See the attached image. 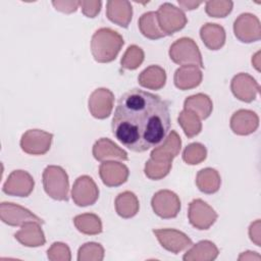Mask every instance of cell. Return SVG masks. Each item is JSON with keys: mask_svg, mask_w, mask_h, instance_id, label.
<instances>
[{"mask_svg": "<svg viewBox=\"0 0 261 261\" xmlns=\"http://www.w3.org/2000/svg\"><path fill=\"white\" fill-rule=\"evenodd\" d=\"M170 125L169 103L159 95L134 88L118 99L111 130L124 147L142 153L160 145Z\"/></svg>", "mask_w": 261, "mask_h": 261, "instance_id": "obj_1", "label": "cell"}, {"mask_svg": "<svg viewBox=\"0 0 261 261\" xmlns=\"http://www.w3.org/2000/svg\"><path fill=\"white\" fill-rule=\"evenodd\" d=\"M124 44L122 36L110 29H98L91 39V52L94 59L99 63L113 61Z\"/></svg>", "mask_w": 261, "mask_h": 261, "instance_id": "obj_2", "label": "cell"}, {"mask_svg": "<svg viewBox=\"0 0 261 261\" xmlns=\"http://www.w3.org/2000/svg\"><path fill=\"white\" fill-rule=\"evenodd\" d=\"M45 193L57 201H68L69 180L66 171L58 165H48L42 174Z\"/></svg>", "mask_w": 261, "mask_h": 261, "instance_id": "obj_3", "label": "cell"}, {"mask_svg": "<svg viewBox=\"0 0 261 261\" xmlns=\"http://www.w3.org/2000/svg\"><path fill=\"white\" fill-rule=\"evenodd\" d=\"M170 59L178 65H197L204 68L202 55L196 42L188 37H182L174 41L168 51Z\"/></svg>", "mask_w": 261, "mask_h": 261, "instance_id": "obj_4", "label": "cell"}, {"mask_svg": "<svg viewBox=\"0 0 261 261\" xmlns=\"http://www.w3.org/2000/svg\"><path fill=\"white\" fill-rule=\"evenodd\" d=\"M156 15L159 28L165 36H171L182 30L188 22L184 10L168 2L159 6Z\"/></svg>", "mask_w": 261, "mask_h": 261, "instance_id": "obj_5", "label": "cell"}, {"mask_svg": "<svg viewBox=\"0 0 261 261\" xmlns=\"http://www.w3.org/2000/svg\"><path fill=\"white\" fill-rule=\"evenodd\" d=\"M151 206L154 213L163 219H170L177 216L180 211L179 197L172 191L160 190L151 199Z\"/></svg>", "mask_w": 261, "mask_h": 261, "instance_id": "obj_6", "label": "cell"}, {"mask_svg": "<svg viewBox=\"0 0 261 261\" xmlns=\"http://www.w3.org/2000/svg\"><path fill=\"white\" fill-rule=\"evenodd\" d=\"M218 214L202 199H194L189 204L188 218L191 225L199 230L210 228L217 220Z\"/></svg>", "mask_w": 261, "mask_h": 261, "instance_id": "obj_7", "label": "cell"}, {"mask_svg": "<svg viewBox=\"0 0 261 261\" xmlns=\"http://www.w3.org/2000/svg\"><path fill=\"white\" fill-rule=\"evenodd\" d=\"M53 134L42 129H29L20 139L21 150L30 155H44L46 154L52 144Z\"/></svg>", "mask_w": 261, "mask_h": 261, "instance_id": "obj_8", "label": "cell"}, {"mask_svg": "<svg viewBox=\"0 0 261 261\" xmlns=\"http://www.w3.org/2000/svg\"><path fill=\"white\" fill-rule=\"evenodd\" d=\"M236 38L242 43H253L261 39V24L259 18L249 12L240 14L233 22Z\"/></svg>", "mask_w": 261, "mask_h": 261, "instance_id": "obj_9", "label": "cell"}, {"mask_svg": "<svg viewBox=\"0 0 261 261\" xmlns=\"http://www.w3.org/2000/svg\"><path fill=\"white\" fill-rule=\"evenodd\" d=\"M99 198V189L89 175L79 176L71 188V199L79 207H87L96 203Z\"/></svg>", "mask_w": 261, "mask_h": 261, "instance_id": "obj_10", "label": "cell"}, {"mask_svg": "<svg viewBox=\"0 0 261 261\" xmlns=\"http://www.w3.org/2000/svg\"><path fill=\"white\" fill-rule=\"evenodd\" d=\"M0 218L2 222L10 226H21L30 221L44 224V220L32 211L11 202H2L0 204Z\"/></svg>", "mask_w": 261, "mask_h": 261, "instance_id": "obj_11", "label": "cell"}, {"mask_svg": "<svg viewBox=\"0 0 261 261\" xmlns=\"http://www.w3.org/2000/svg\"><path fill=\"white\" fill-rule=\"evenodd\" d=\"M152 231L161 247L173 254H178L193 245V241L185 232L174 228H158Z\"/></svg>", "mask_w": 261, "mask_h": 261, "instance_id": "obj_12", "label": "cell"}, {"mask_svg": "<svg viewBox=\"0 0 261 261\" xmlns=\"http://www.w3.org/2000/svg\"><path fill=\"white\" fill-rule=\"evenodd\" d=\"M35 187L33 176L24 170H13L3 185L2 191L6 195L15 197H29Z\"/></svg>", "mask_w": 261, "mask_h": 261, "instance_id": "obj_13", "label": "cell"}, {"mask_svg": "<svg viewBox=\"0 0 261 261\" xmlns=\"http://www.w3.org/2000/svg\"><path fill=\"white\" fill-rule=\"evenodd\" d=\"M114 94L106 88H99L92 92L88 100L91 115L97 119L107 118L113 109Z\"/></svg>", "mask_w": 261, "mask_h": 261, "instance_id": "obj_14", "label": "cell"}, {"mask_svg": "<svg viewBox=\"0 0 261 261\" xmlns=\"http://www.w3.org/2000/svg\"><path fill=\"white\" fill-rule=\"evenodd\" d=\"M230 90L233 96L240 101L251 103L256 99L260 86L249 73L240 72L232 77L230 82Z\"/></svg>", "mask_w": 261, "mask_h": 261, "instance_id": "obj_15", "label": "cell"}, {"mask_svg": "<svg viewBox=\"0 0 261 261\" xmlns=\"http://www.w3.org/2000/svg\"><path fill=\"white\" fill-rule=\"evenodd\" d=\"M99 175L102 182L109 188L119 187L124 184L129 175V170L123 163L108 160L103 161L99 166Z\"/></svg>", "mask_w": 261, "mask_h": 261, "instance_id": "obj_16", "label": "cell"}, {"mask_svg": "<svg viewBox=\"0 0 261 261\" xmlns=\"http://www.w3.org/2000/svg\"><path fill=\"white\" fill-rule=\"evenodd\" d=\"M180 149V137L175 130H171L160 145L153 148L150 158L159 162L172 163L173 158L179 154Z\"/></svg>", "mask_w": 261, "mask_h": 261, "instance_id": "obj_17", "label": "cell"}, {"mask_svg": "<svg viewBox=\"0 0 261 261\" xmlns=\"http://www.w3.org/2000/svg\"><path fill=\"white\" fill-rule=\"evenodd\" d=\"M231 130L239 136H248L255 133L259 126V117L256 112L248 109L237 110L230 117Z\"/></svg>", "mask_w": 261, "mask_h": 261, "instance_id": "obj_18", "label": "cell"}, {"mask_svg": "<svg viewBox=\"0 0 261 261\" xmlns=\"http://www.w3.org/2000/svg\"><path fill=\"white\" fill-rule=\"evenodd\" d=\"M92 153L94 158L100 162L108 160H128L127 153L108 138H101L96 141L93 145Z\"/></svg>", "mask_w": 261, "mask_h": 261, "instance_id": "obj_19", "label": "cell"}, {"mask_svg": "<svg viewBox=\"0 0 261 261\" xmlns=\"http://www.w3.org/2000/svg\"><path fill=\"white\" fill-rule=\"evenodd\" d=\"M106 16L111 22L126 29L133 17V6L126 0H109L106 3Z\"/></svg>", "mask_w": 261, "mask_h": 261, "instance_id": "obj_20", "label": "cell"}, {"mask_svg": "<svg viewBox=\"0 0 261 261\" xmlns=\"http://www.w3.org/2000/svg\"><path fill=\"white\" fill-rule=\"evenodd\" d=\"M203 80V73L197 65H184L178 67L173 75L174 86L181 90L187 91L198 87Z\"/></svg>", "mask_w": 261, "mask_h": 261, "instance_id": "obj_21", "label": "cell"}, {"mask_svg": "<svg viewBox=\"0 0 261 261\" xmlns=\"http://www.w3.org/2000/svg\"><path fill=\"white\" fill-rule=\"evenodd\" d=\"M14 238L18 243L30 248L41 247L46 243L41 224L34 221H30L21 225L20 229L14 233Z\"/></svg>", "mask_w": 261, "mask_h": 261, "instance_id": "obj_22", "label": "cell"}, {"mask_svg": "<svg viewBox=\"0 0 261 261\" xmlns=\"http://www.w3.org/2000/svg\"><path fill=\"white\" fill-rule=\"evenodd\" d=\"M200 38L208 49L216 51L224 46L226 35L222 25L207 22L200 29Z\"/></svg>", "mask_w": 261, "mask_h": 261, "instance_id": "obj_23", "label": "cell"}, {"mask_svg": "<svg viewBox=\"0 0 261 261\" xmlns=\"http://www.w3.org/2000/svg\"><path fill=\"white\" fill-rule=\"evenodd\" d=\"M219 255V250L216 245L208 240L200 241L185 253L182 259L185 261H212Z\"/></svg>", "mask_w": 261, "mask_h": 261, "instance_id": "obj_24", "label": "cell"}, {"mask_svg": "<svg viewBox=\"0 0 261 261\" xmlns=\"http://www.w3.org/2000/svg\"><path fill=\"white\" fill-rule=\"evenodd\" d=\"M139 84L149 90H160L165 86L166 72L159 65H150L145 68L138 76Z\"/></svg>", "mask_w": 261, "mask_h": 261, "instance_id": "obj_25", "label": "cell"}, {"mask_svg": "<svg viewBox=\"0 0 261 261\" xmlns=\"http://www.w3.org/2000/svg\"><path fill=\"white\" fill-rule=\"evenodd\" d=\"M221 177L218 171L211 167H206L198 171L196 176V186L200 192L211 195L220 189Z\"/></svg>", "mask_w": 261, "mask_h": 261, "instance_id": "obj_26", "label": "cell"}, {"mask_svg": "<svg viewBox=\"0 0 261 261\" xmlns=\"http://www.w3.org/2000/svg\"><path fill=\"white\" fill-rule=\"evenodd\" d=\"M115 211L122 218H132L139 212L140 203L138 197L130 191L118 194L114 201Z\"/></svg>", "mask_w": 261, "mask_h": 261, "instance_id": "obj_27", "label": "cell"}, {"mask_svg": "<svg viewBox=\"0 0 261 261\" xmlns=\"http://www.w3.org/2000/svg\"><path fill=\"white\" fill-rule=\"evenodd\" d=\"M184 109L195 112L200 119H206L212 113L213 103L208 95L198 93L186 98L184 102Z\"/></svg>", "mask_w": 261, "mask_h": 261, "instance_id": "obj_28", "label": "cell"}, {"mask_svg": "<svg viewBox=\"0 0 261 261\" xmlns=\"http://www.w3.org/2000/svg\"><path fill=\"white\" fill-rule=\"evenodd\" d=\"M73 224L80 232L88 236H96L103 230L101 218L94 213H83L74 216Z\"/></svg>", "mask_w": 261, "mask_h": 261, "instance_id": "obj_29", "label": "cell"}, {"mask_svg": "<svg viewBox=\"0 0 261 261\" xmlns=\"http://www.w3.org/2000/svg\"><path fill=\"white\" fill-rule=\"evenodd\" d=\"M138 25L142 35L150 40H158L165 37L159 28L155 11H147L143 13L138 20Z\"/></svg>", "mask_w": 261, "mask_h": 261, "instance_id": "obj_30", "label": "cell"}, {"mask_svg": "<svg viewBox=\"0 0 261 261\" xmlns=\"http://www.w3.org/2000/svg\"><path fill=\"white\" fill-rule=\"evenodd\" d=\"M177 121L188 138H194L202 130V122L200 117L191 110L184 109L180 111Z\"/></svg>", "mask_w": 261, "mask_h": 261, "instance_id": "obj_31", "label": "cell"}, {"mask_svg": "<svg viewBox=\"0 0 261 261\" xmlns=\"http://www.w3.org/2000/svg\"><path fill=\"white\" fill-rule=\"evenodd\" d=\"M145 53L143 49L137 45H130L125 50L121 57L120 64L121 67L128 70L137 69L144 61Z\"/></svg>", "mask_w": 261, "mask_h": 261, "instance_id": "obj_32", "label": "cell"}, {"mask_svg": "<svg viewBox=\"0 0 261 261\" xmlns=\"http://www.w3.org/2000/svg\"><path fill=\"white\" fill-rule=\"evenodd\" d=\"M104 248L101 244L89 242L82 245L77 251L79 261H102L104 259Z\"/></svg>", "mask_w": 261, "mask_h": 261, "instance_id": "obj_33", "label": "cell"}, {"mask_svg": "<svg viewBox=\"0 0 261 261\" xmlns=\"http://www.w3.org/2000/svg\"><path fill=\"white\" fill-rule=\"evenodd\" d=\"M207 157V149L201 143H191L182 151V160L189 165H197Z\"/></svg>", "mask_w": 261, "mask_h": 261, "instance_id": "obj_34", "label": "cell"}, {"mask_svg": "<svg viewBox=\"0 0 261 261\" xmlns=\"http://www.w3.org/2000/svg\"><path fill=\"white\" fill-rule=\"evenodd\" d=\"M172 163H164L155 161L151 158L146 162L144 172L146 176L152 180H159L165 177L171 170Z\"/></svg>", "mask_w": 261, "mask_h": 261, "instance_id": "obj_35", "label": "cell"}, {"mask_svg": "<svg viewBox=\"0 0 261 261\" xmlns=\"http://www.w3.org/2000/svg\"><path fill=\"white\" fill-rule=\"evenodd\" d=\"M233 7V2L228 0H212L205 3V11L211 17H225Z\"/></svg>", "mask_w": 261, "mask_h": 261, "instance_id": "obj_36", "label": "cell"}, {"mask_svg": "<svg viewBox=\"0 0 261 261\" xmlns=\"http://www.w3.org/2000/svg\"><path fill=\"white\" fill-rule=\"evenodd\" d=\"M47 257L51 261H70L71 253L69 247L61 242H55L47 250Z\"/></svg>", "mask_w": 261, "mask_h": 261, "instance_id": "obj_37", "label": "cell"}, {"mask_svg": "<svg viewBox=\"0 0 261 261\" xmlns=\"http://www.w3.org/2000/svg\"><path fill=\"white\" fill-rule=\"evenodd\" d=\"M80 6H81L82 12L85 16H87L89 18H94L99 14V12L101 10L102 2L99 0L98 1L83 0V1H80Z\"/></svg>", "mask_w": 261, "mask_h": 261, "instance_id": "obj_38", "label": "cell"}, {"mask_svg": "<svg viewBox=\"0 0 261 261\" xmlns=\"http://www.w3.org/2000/svg\"><path fill=\"white\" fill-rule=\"evenodd\" d=\"M52 5L56 10L69 14L76 11L80 6V1H52Z\"/></svg>", "mask_w": 261, "mask_h": 261, "instance_id": "obj_39", "label": "cell"}, {"mask_svg": "<svg viewBox=\"0 0 261 261\" xmlns=\"http://www.w3.org/2000/svg\"><path fill=\"white\" fill-rule=\"evenodd\" d=\"M249 237L250 240L258 247L261 246V224L260 219L255 220L249 226Z\"/></svg>", "mask_w": 261, "mask_h": 261, "instance_id": "obj_40", "label": "cell"}, {"mask_svg": "<svg viewBox=\"0 0 261 261\" xmlns=\"http://www.w3.org/2000/svg\"><path fill=\"white\" fill-rule=\"evenodd\" d=\"M180 9L182 10H194V9H197L201 4H202V1H178L177 2Z\"/></svg>", "mask_w": 261, "mask_h": 261, "instance_id": "obj_41", "label": "cell"}, {"mask_svg": "<svg viewBox=\"0 0 261 261\" xmlns=\"http://www.w3.org/2000/svg\"><path fill=\"white\" fill-rule=\"evenodd\" d=\"M240 261L242 260H260L261 259V256L256 253V252H252V251H246V252H243L239 258H238Z\"/></svg>", "mask_w": 261, "mask_h": 261, "instance_id": "obj_42", "label": "cell"}, {"mask_svg": "<svg viewBox=\"0 0 261 261\" xmlns=\"http://www.w3.org/2000/svg\"><path fill=\"white\" fill-rule=\"evenodd\" d=\"M252 64L257 69V71H260V51L256 52L252 57Z\"/></svg>", "mask_w": 261, "mask_h": 261, "instance_id": "obj_43", "label": "cell"}]
</instances>
